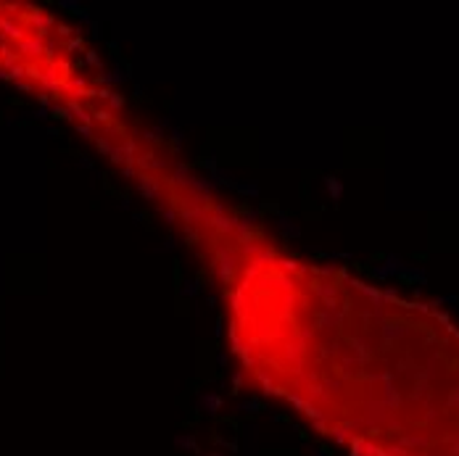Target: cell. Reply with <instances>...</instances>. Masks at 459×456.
Segmentation results:
<instances>
[{
  "label": "cell",
  "instance_id": "obj_1",
  "mask_svg": "<svg viewBox=\"0 0 459 456\" xmlns=\"http://www.w3.org/2000/svg\"><path fill=\"white\" fill-rule=\"evenodd\" d=\"M19 53H24L29 58H37L40 53H45V45H42L40 37H27V40L19 42Z\"/></svg>",
  "mask_w": 459,
  "mask_h": 456
},
{
  "label": "cell",
  "instance_id": "obj_3",
  "mask_svg": "<svg viewBox=\"0 0 459 456\" xmlns=\"http://www.w3.org/2000/svg\"><path fill=\"white\" fill-rule=\"evenodd\" d=\"M87 63L90 66H100V61H98V56L93 53V50H87Z\"/></svg>",
  "mask_w": 459,
  "mask_h": 456
},
{
  "label": "cell",
  "instance_id": "obj_2",
  "mask_svg": "<svg viewBox=\"0 0 459 456\" xmlns=\"http://www.w3.org/2000/svg\"><path fill=\"white\" fill-rule=\"evenodd\" d=\"M66 50H69V53H74V50H82V37H72V40L66 42Z\"/></svg>",
  "mask_w": 459,
  "mask_h": 456
}]
</instances>
